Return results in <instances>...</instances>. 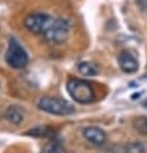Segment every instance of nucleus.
I'll list each match as a JSON object with an SVG mask.
<instances>
[{
    "label": "nucleus",
    "mask_w": 147,
    "mask_h": 153,
    "mask_svg": "<svg viewBox=\"0 0 147 153\" xmlns=\"http://www.w3.org/2000/svg\"><path fill=\"white\" fill-rule=\"evenodd\" d=\"M68 94L74 101L80 104H90L95 100V92L91 85L82 79H69L67 83Z\"/></svg>",
    "instance_id": "obj_1"
},
{
    "label": "nucleus",
    "mask_w": 147,
    "mask_h": 153,
    "mask_svg": "<svg viewBox=\"0 0 147 153\" xmlns=\"http://www.w3.org/2000/svg\"><path fill=\"white\" fill-rule=\"evenodd\" d=\"M38 108L53 116H68V114L74 113V106L69 101L59 97H42L38 101Z\"/></svg>",
    "instance_id": "obj_2"
},
{
    "label": "nucleus",
    "mask_w": 147,
    "mask_h": 153,
    "mask_svg": "<svg viewBox=\"0 0 147 153\" xmlns=\"http://www.w3.org/2000/svg\"><path fill=\"white\" fill-rule=\"evenodd\" d=\"M5 61L13 69H24L29 64V55L17 39L10 38L8 49L5 53Z\"/></svg>",
    "instance_id": "obj_3"
},
{
    "label": "nucleus",
    "mask_w": 147,
    "mask_h": 153,
    "mask_svg": "<svg viewBox=\"0 0 147 153\" xmlns=\"http://www.w3.org/2000/svg\"><path fill=\"white\" fill-rule=\"evenodd\" d=\"M69 22L64 18H53L51 25L48 26V29L46 30L43 34L46 40L50 42L52 44H61L68 39L69 36Z\"/></svg>",
    "instance_id": "obj_4"
},
{
    "label": "nucleus",
    "mask_w": 147,
    "mask_h": 153,
    "mask_svg": "<svg viewBox=\"0 0 147 153\" xmlns=\"http://www.w3.org/2000/svg\"><path fill=\"white\" fill-rule=\"evenodd\" d=\"M53 18L48 16L47 13H30L29 16H26L24 25L25 27L29 30L30 33L34 34H44L46 30L48 29V26L51 25Z\"/></svg>",
    "instance_id": "obj_5"
},
{
    "label": "nucleus",
    "mask_w": 147,
    "mask_h": 153,
    "mask_svg": "<svg viewBox=\"0 0 147 153\" xmlns=\"http://www.w3.org/2000/svg\"><path fill=\"white\" fill-rule=\"evenodd\" d=\"M82 135L87 141H90V143L94 145H102V144H104V141L107 139L106 132H104L102 128L95 127V126L85 127L82 131Z\"/></svg>",
    "instance_id": "obj_6"
},
{
    "label": "nucleus",
    "mask_w": 147,
    "mask_h": 153,
    "mask_svg": "<svg viewBox=\"0 0 147 153\" xmlns=\"http://www.w3.org/2000/svg\"><path fill=\"white\" fill-rule=\"evenodd\" d=\"M118 65L121 68V70L128 74L135 73L138 70V61L137 59L128 51H122L118 56Z\"/></svg>",
    "instance_id": "obj_7"
},
{
    "label": "nucleus",
    "mask_w": 147,
    "mask_h": 153,
    "mask_svg": "<svg viewBox=\"0 0 147 153\" xmlns=\"http://www.w3.org/2000/svg\"><path fill=\"white\" fill-rule=\"evenodd\" d=\"M5 118L7 121L13 125H20L25 120V113L20 106L17 105H10L8 109L5 110Z\"/></svg>",
    "instance_id": "obj_8"
},
{
    "label": "nucleus",
    "mask_w": 147,
    "mask_h": 153,
    "mask_svg": "<svg viewBox=\"0 0 147 153\" xmlns=\"http://www.w3.org/2000/svg\"><path fill=\"white\" fill-rule=\"evenodd\" d=\"M77 69H78L80 74H82L85 76H92V75H96L99 73V68L96 66L95 64L90 62V61H85V62L78 64Z\"/></svg>",
    "instance_id": "obj_9"
},
{
    "label": "nucleus",
    "mask_w": 147,
    "mask_h": 153,
    "mask_svg": "<svg viewBox=\"0 0 147 153\" xmlns=\"http://www.w3.org/2000/svg\"><path fill=\"white\" fill-rule=\"evenodd\" d=\"M51 132H52V128L50 126H37V127L29 130L26 132V135L34 136V137H43V136H48Z\"/></svg>",
    "instance_id": "obj_10"
},
{
    "label": "nucleus",
    "mask_w": 147,
    "mask_h": 153,
    "mask_svg": "<svg viewBox=\"0 0 147 153\" xmlns=\"http://www.w3.org/2000/svg\"><path fill=\"white\" fill-rule=\"evenodd\" d=\"M133 127L138 134L141 135H147V117L141 116L134 118L133 121Z\"/></svg>",
    "instance_id": "obj_11"
},
{
    "label": "nucleus",
    "mask_w": 147,
    "mask_h": 153,
    "mask_svg": "<svg viewBox=\"0 0 147 153\" xmlns=\"http://www.w3.org/2000/svg\"><path fill=\"white\" fill-rule=\"evenodd\" d=\"M42 153H65V149L59 140H51L46 144Z\"/></svg>",
    "instance_id": "obj_12"
},
{
    "label": "nucleus",
    "mask_w": 147,
    "mask_h": 153,
    "mask_svg": "<svg viewBox=\"0 0 147 153\" xmlns=\"http://www.w3.org/2000/svg\"><path fill=\"white\" fill-rule=\"evenodd\" d=\"M125 152L126 153H146V148L139 141H133V143H128L125 145Z\"/></svg>",
    "instance_id": "obj_13"
},
{
    "label": "nucleus",
    "mask_w": 147,
    "mask_h": 153,
    "mask_svg": "<svg viewBox=\"0 0 147 153\" xmlns=\"http://www.w3.org/2000/svg\"><path fill=\"white\" fill-rule=\"evenodd\" d=\"M143 106H145V108H147V100H146L145 102H143Z\"/></svg>",
    "instance_id": "obj_14"
}]
</instances>
